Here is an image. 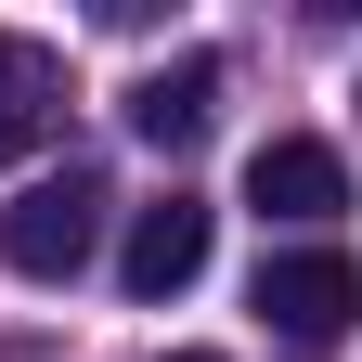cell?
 Segmentation results:
<instances>
[{"instance_id": "1", "label": "cell", "mask_w": 362, "mask_h": 362, "mask_svg": "<svg viewBox=\"0 0 362 362\" xmlns=\"http://www.w3.org/2000/svg\"><path fill=\"white\" fill-rule=\"evenodd\" d=\"M104 168H52V181H26L13 207H0V259L26 272V285H78L90 246H104Z\"/></svg>"}, {"instance_id": "2", "label": "cell", "mask_w": 362, "mask_h": 362, "mask_svg": "<svg viewBox=\"0 0 362 362\" xmlns=\"http://www.w3.org/2000/svg\"><path fill=\"white\" fill-rule=\"evenodd\" d=\"M259 324L285 349H337L362 324V259L349 246H272L259 259Z\"/></svg>"}, {"instance_id": "3", "label": "cell", "mask_w": 362, "mask_h": 362, "mask_svg": "<svg viewBox=\"0 0 362 362\" xmlns=\"http://www.w3.org/2000/svg\"><path fill=\"white\" fill-rule=\"evenodd\" d=\"M246 207H259V220H285V233H324V220L349 207V156H337V143H310V129H272V143L246 156Z\"/></svg>"}, {"instance_id": "4", "label": "cell", "mask_w": 362, "mask_h": 362, "mask_svg": "<svg viewBox=\"0 0 362 362\" xmlns=\"http://www.w3.org/2000/svg\"><path fill=\"white\" fill-rule=\"evenodd\" d=\"M207 246H220V207H207V194H156V207H129L117 285H129V298H181V285L207 272Z\"/></svg>"}, {"instance_id": "5", "label": "cell", "mask_w": 362, "mask_h": 362, "mask_svg": "<svg viewBox=\"0 0 362 362\" xmlns=\"http://www.w3.org/2000/svg\"><path fill=\"white\" fill-rule=\"evenodd\" d=\"M220 129V52H181V65H156L143 90H129V143H156V156H194Z\"/></svg>"}, {"instance_id": "6", "label": "cell", "mask_w": 362, "mask_h": 362, "mask_svg": "<svg viewBox=\"0 0 362 362\" xmlns=\"http://www.w3.org/2000/svg\"><path fill=\"white\" fill-rule=\"evenodd\" d=\"M52 104H65V65L39 52V39H0V168L52 129Z\"/></svg>"}, {"instance_id": "7", "label": "cell", "mask_w": 362, "mask_h": 362, "mask_svg": "<svg viewBox=\"0 0 362 362\" xmlns=\"http://www.w3.org/2000/svg\"><path fill=\"white\" fill-rule=\"evenodd\" d=\"M168 362H220V349H168Z\"/></svg>"}]
</instances>
